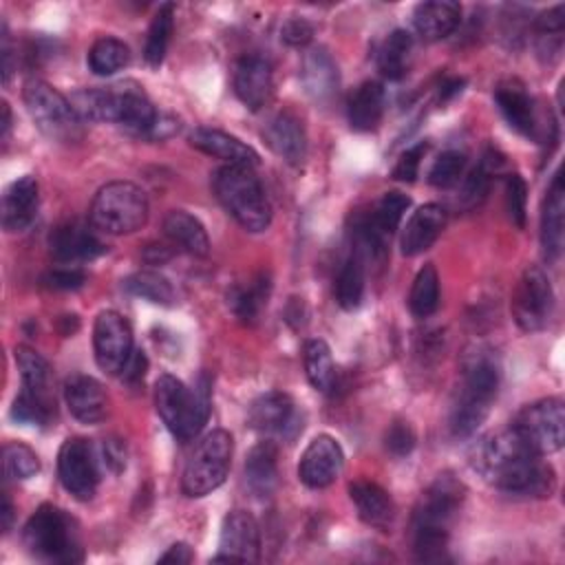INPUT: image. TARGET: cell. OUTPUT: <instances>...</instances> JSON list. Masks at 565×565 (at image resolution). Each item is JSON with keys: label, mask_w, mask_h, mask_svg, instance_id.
Masks as SVG:
<instances>
[{"label": "cell", "mask_w": 565, "mask_h": 565, "mask_svg": "<svg viewBox=\"0 0 565 565\" xmlns=\"http://www.w3.org/2000/svg\"><path fill=\"white\" fill-rule=\"evenodd\" d=\"M472 463L488 483L505 492L550 494L554 488L552 468L541 461L512 426L481 439Z\"/></svg>", "instance_id": "obj_1"}, {"label": "cell", "mask_w": 565, "mask_h": 565, "mask_svg": "<svg viewBox=\"0 0 565 565\" xmlns=\"http://www.w3.org/2000/svg\"><path fill=\"white\" fill-rule=\"evenodd\" d=\"M154 406L179 441H192L210 417V382L201 375L194 388H188L174 375L163 373L154 382Z\"/></svg>", "instance_id": "obj_2"}, {"label": "cell", "mask_w": 565, "mask_h": 565, "mask_svg": "<svg viewBox=\"0 0 565 565\" xmlns=\"http://www.w3.org/2000/svg\"><path fill=\"white\" fill-rule=\"evenodd\" d=\"M214 194L225 212L247 232H263L271 223V205L260 179L249 166H223L214 174Z\"/></svg>", "instance_id": "obj_3"}, {"label": "cell", "mask_w": 565, "mask_h": 565, "mask_svg": "<svg viewBox=\"0 0 565 565\" xmlns=\"http://www.w3.org/2000/svg\"><path fill=\"white\" fill-rule=\"evenodd\" d=\"M22 539L26 550L40 561L79 563L84 558L73 519L51 503L40 505L29 516L22 530Z\"/></svg>", "instance_id": "obj_4"}, {"label": "cell", "mask_w": 565, "mask_h": 565, "mask_svg": "<svg viewBox=\"0 0 565 565\" xmlns=\"http://www.w3.org/2000/svg\"><path fill=\"white\" fill-rule=\"evenodd\" d=\"M499 391V366L492 358L479 355L466 366L463 386L450 413V430L455 437H470L488 417Z\"/></svg>", "instance_id": "obj_5"}, {"label": "cell", "mask_w": 565, "mask_h": 565, "mask_svg": "<svg viewBox=\"0 0 565 565\" xmlns=\"http://www.w3.org/2000/svg\"><path fill=\"white\" fill-rule=\"evenodd\" d=\"M148 221V199L130 181H113L97 190L90 203V223L106 234H132Z\"/></svg>", "instance_id": "obj_6"}, {"label": "cell", "mask_w": 565, "mask_h": 565, "mask_svg": "<svg viewBox=\"0 0 565 565\" xmlns=\"http://www.w3.org/2000/svg\"><path fill=\"white\" fill-rule=\"evenodd\" d=\"M232 450H234V441L227 430L216 428L207 433L199 441V446L194 448V452L190 455L183 468V477H181L183 494L194 499L216 490L230 472Z\"/></svg>", "instance_id": "obj_7"}, {"label": "cell", "mask_w": 565, "mask_h": 565, "mask_svg": "<svg viewBox=\"0 0 565 565\" xmlns=\"http://www.w3.org/2000/svg\"><path fill=\"white\" fill-rule=\"evenodd\" d=\"M24 104L35 126L53 141H79L82 119L73 110L71 99L42 79H29L24 84Z\"/></svg>", "instance_id": "obj_8"}, {"label": "cell", "mask_w": 565, "mask_h": 565, "mask_svg": "<svg viewBox=\"0 0 565 565\" xmlns=\"http://www.w3.org/2000/svg\"><path fill=\"white\" fill-rule=\"evenodd\" d=\"M512 428L539 457L561 450L565 439L563 399L545 397L527 404L516 415Z\"/></svg>", "instance_id": "obj_9"}, {"label": "cell", "mask_w": 565, "mask_h": 565, "mask_svg": "<svg viewBox=\"0 0 565 565\" xmlns=\"http://www.w3.org/2000/svg\"><path fill=\"white\" fill-rule=\"evenodd\" d=\"M510 307L514 322L523 331L532 333L545 329L554 309V291L547 274L541 267L532 265L521 274Z\"/></svg>", "instance_id": "obj_10"}, {"label": "cell", "mask_w": 565, "mask_h": 565, "mask_svg": "<svg viewBox=\"0 0 565 565\" xmlns=\"http://www.w3.org/2000/svg\"><path fill=\"white\" fill-rule=\"evenodd\" d=\"M463 497L466 488L459 479H455L452 475H439L415 505L413 530L419 527L448 532L461 510Z\"/></svg>", "instance_id": "obj_11"}, {"label": "cell", "mask_w": 565, "mask_h": 565, "mask_svg": "<svg viewBox=\"0 0 565 565\" xmlns=\"http://www.w3.org/2000/svg\"><path fill=\"white\" fill-rule=\"evenodd\" d=\"M57 477L66 492H71L79 501L93 499L97 483H99V470L95 450L88 439L84 437H68L57 452Z\"/></svg>", "instance_id": "obj_12"}, {"label": "cell", "mask_w": 565, "mask_h": 565, "mask_svg": "<svg viewBox=\"0 0 565 565\" xmlns=\"http://www.w3.org/2000/svg\"><path fill=\"white\" fill-rule=\"evenodd\" d=\"M93 347L102 371L121 373L132 355V329L128 320L113 309L102 311L93 324Z\"/></svg>", "instance_id": "obj_13"}, {"label": "cell", "mask_w": 565, "mask_h": 565, "mask_svg": "<svg viewBox=\"0 0 565 565\" xmlns=\"http://www.w3.org/2000/svg\"><path fill=\"white\" fill-rule=\"evenodd\" d=\"M247 422L256 433L285 441H294L302 430V415L294 399L282 391H269L254 399L247 413Z\"/></svg>", "instance_id": "obj_14"}, {"label": "cell", "mask_w": 565, "mask_h": 565, "mask_svg": "<svg viewBox=\"0 0 565 565\" xmlns=\"http://www.w3.org/2000/svg\"><path fill=\"white\" fill-rule=\"evenodd\" d=\"M344 466V452L342 446L331 435H318L313 437L298 463V477L300 481L311 488L320 490L331 486Z\"/></svg>", "instance_id": "obj_15"}, {"label": "cell", "mask_w": 565, "mask_h": 565, "mask_svg": "<svg viewBox=\"0 0 565 565\" xmlns=\"http://www.w3.org/2000/svg\"><path fill=\"white\" fill-rule=\"evenodd\" d=\"M260 558V532L256 519L245 510H232L221 525L218 554L212 561H258Z\"/></svg>", "instance_id": "obj_16"}, {"label": "cell", "mask_w": 565, "mask_h": 565, "mask_svg": "<svg viewBox=\"0 0 565 565\" xmlns=\"http://www.w3.org/2000/svg\"><path fill=\"white\" fill-rule=\"evenodd\" d=\"M234 93L249 108L260 110L274 90V73L265 57L245 55L234 66Z\"/></svg>", "instance_id": "obj_17"}, {"label": "cell", "mask_w": 565, "mask_h": 565, "mask_svg": "<svg viewBox=\"0 0 565 565\" xmlns=\"http://www.w3.org/2000/svg\"><path fill=\"white\" fill-rule=\"evenodd\" d=\"M49 247L57 263L93 260L106 252V245L99 241V236L88 225L77 221L57 225L49 238Z\"/></svg>", "instance_id": "obj_18"}, {"label": "cell", "mask_w": 565, "mask_h": 565, "mask_svg": "<svg viewBox=\"0 0 565 565\" xmlns=\"http://www.w3.org/2000/svg\"><path fill=\"white\" fill-rule=\"evenodd\" d=\"M64 402L68 413L82 424H99L108 415V395L90 375H71L64 382Z\"/></svg>", "instance_id": "obj_19"}, {"label": "cell", "mask_w": 565, "mask_h": 565, "mask_svg": "<svg viewBox=\"0 0 565 565\" xmlns=\"http://www.w3.org/2000/svg\"><path fill=\"white\" fill-rule=\"evenodd\" d=\"M40 205V188L33 174H24L11 181L2 194V227L7 232L26 230L35 216Z\"/></svg>", "instance_id": "obj_20"}, {"label": "cell", "mask_w": 565, "mask_h": 565, "mask_svg": "<svg viewBox=\"0 0 565 565\" xmlns=\"http://www.w3.org/2000/svg\"><path fill=\"white\" fill-rule=\"evenodd\" d=\"M265 143L287 163L300 166L307 157V135L302 121L291 110L276 113L265 130H263Z\"/></svg>", "instance_id": "obj_21"}, {"label": "cell", "mask_w": 565, "mask_h": 565, "mask_svg": "<svg viewBox=\"0 0 565 565\" xmlns=\"http://www.w3.org/2000/svg\"><path fill=\"white\" fill-rule=\"evenodd\" d=\"M190 146L214 157V159H221L225 161V166H249L254 168L258 163V152L243 143L241 139H236L234 135H227L223 130H216V128H205V126H199L190 132Z\"/></svg>", "instance_id": "obj_22"}, {"label": "cell", "mask_w": 565, "mask_h": 565, "mask_svg": "<svg viewBox=\"0 0 565 565\" xmlns=\"http://www.w3.org/2000/svg\"><path fill=\"white\" fill-rule=\"evenodd\" d=\"M565 234V185L561 170L554 174L541 210V247L545 260L554 263L563 252Z\"/></svg>", "instance_id": "obj_23"}, {"label": "cell", "mask_w": 565, "mask_h": 565, "mask_svg": "<svg viewBox=\"0 0 565 565\" xmlns=\"http://www.w3.org/2000/svg\"><path fill=\"white\" fill-rule=\"evenodd\" d=\"M300 77L307 95L320 104L331 102L340 86L338 64L324 46H313L305 53Z\"/></svg>", "instance_id": "obj_24"}, {"label": "cell", "mask_w": 565, "mask_h": 565, "mask_svg": "<svg viewBox=\"0 0 565 565\" xmlns=\"http://www.w3.org/2000/svg\"><path fill=\"white\" fill-rule=\"evenodd\" d=\"M446 227V210L437 203H426L417 207L411 218L406 221V227L399 238V247L404 256H417L426 252L441 230Z\"/></svg>", "instance_id": "obj_25"}, {"label": "cell", "mask_w": 565, "mask_h": 565, "mask_svg": "<svg viewBox=\"0 0 565 565\" xmlns=\"http://www.w3.org/2000/svg\"><path fill=\"white\" fill-rule=\"evenodd\" d=\"M494 102L501 110V115L505 117V121L510 124V128H514L516 132L525 135V137H534L536 135V110H534V99L527 95V90L514 82H501L494 88Z\"/></svg>", "instance_id": "obj_26"}, {"label": "cell", "mask_w": 565, "mask_h": 565, "mask_svg": "<svg viewBox=\"0 0 565 565\" xmlns=\"http://www.w3.org/2000/svg\"><path fill=\"white\" fill-rule=\"evenodd\" d=\"M245 483L258 499L274 494L278 486V450L271 439L258 441L245 459Z\"/></svg>", "instance_id": "obj_27"}, {"label": "cell", "mask_w": 565, "mask_h": 565, "mask_svg": "<svg viewBox=\"0 0 565 565\" xmlns=\"http://www.w3.org/2000/svg\"><path fill=\"white\" fill-rule=\"evenodd\" d=\"M461 20V7L452 0H433L415 7L413 26L426 42H437L448 38Z\"/></svg>", "instance_id": "obj_28"}, {"label": "cell", "mask_w": 565, "mask_h": 565, "mask_svg": "<svg viewBox=\"0 0 565 565\" xmlns=\"http://www.w3.org/2000/svg\"><path fill=\"white\" fill-rule=\"evenodd\" d=\"M384 86L380 82H362L349 97L347 104V117L353 130L358 132H369L373 128H377V124L382 121L384 115Z\"/></svg>", "instance_id": "obj_29"}, {"label": "cell", "mask_w": 565, "mask_h": 565, "mask_svg": "<svg viewBox=\"0 0 565 565\" xmlns=\"http://www.w3.org/2000/svg\"><path fill=\"white\" fill-rule=\"evenodd\" d=\"M349 494H351V501L355 503V510H358V516L373 525V527H388L391 521H393V514H395V508H393V501L388 497V492L373 483V481H366V479H358L349 486Z\"/></svg>", "instance_id": "obj_30"}, {"label": "cell", "mask_w": 565, "mask_h": 565, "mask_svg": "<svg viewBox=\"0 0 565 565\" xmlns=\"http://www.w3.org/2000/svg\"><path fill=\"white\" fill-rule=\"evenodd\" d=\"M163 232L172 245L192 256L210 254V238L203 223L185 210H170L163 218Z\"/></svg>", "instance_id": "obj_31"}, {"label": "cell", "mask_w": 565, "mask_h": 565, "mask_svg": "<svg viewBox=\"0 0 565 565\" xmlns=\"http://www.w3.org/2000/svg\"><path fill=\"white\" fill-rule=\"evenodd\" d=\"M71 106L79 119L88 121H115L119 113V88H82L71 95Z\"/></svg>", "instance_id": "obj_32"}, {"label": "cell", "mask_w": 565, "mask_h": 565, "mask_svg": "<svg viewBox=\"0 0 565 565\" xmlns=\"http://www.w3.org/2000/svg\"><path fill=\"white\" fill-rule=\"evenodd\" d=\"M15 364L20 371L22 391L31 393L40 399L53 402V397H51V384H53L51 364L38 351H33L29 347H15Z\"/></svg>", "instance_id": "obj_33"}, {"label": "cell", "mask_w": 565, "mask_h": 565, "mask_svg": "<svg viewBox=\"0 0 565 565\" xmlns=\"http://www.w3.org/2000/svg\"><path fill=\"white\" fill-rule=\"evenodd\" d=\"M413 51V35L404 29H395L386 35L377 51V68L386 79L404 77Z\"/></svg>", "instance_id": "obj_34"}, {"label": "cell", "mask_w": 565, "mask_h": 565, "mask_svg": "<svg viewBox=\"0 0 565 565\" xmlns=\"http://www.w3.org/2000/svg\"><path fill=\"white\" fill-rule=\"evenodd\" d=\"M269 291H271V282H269L267 274H258L247 287H234L230 291V296H227L230 309L243 322H256L263 307L267 305Z\"/></svg>", "instance_id": "obj_35"}, {"label": "cell", "mask_w": 565, "mask_h": 565, "mask_svg": "<svg viewBox=\"0 0 565 565\" xmlns=\"http://www.w3.org/2000/svg\"><path fill=\"white\" fill-rule=\"evenodd\" d=\"M302 362H305V373L311 386L320 393H329L335 382V366H333L329 344L320 338L307 340L302 351Z\"/></svg>", "instance_id": "obj_36"}, {"label": "cell", "mask_w": 565, "mask_h": 565, "mask_svg": "<svg viewBox=\"0 0 565 565\" xmlns=\"http://www.w3.org/2000/svg\"><path fill=\"white\" fill-rule=\"evenodd\" d=\"M333 296H335V302L347 311H353L360 307L364 296V260L360 256L351 254L342 263L335 276Z\"/></svg>", "instance_id": "obj_37"}, {"label": "cell", "mask_w": 565, "mask_h": 565, "mask_svg": "<svg viewBox=\"0 0 565 565\" xmlns=\"http://www.w3.org/2000/svg\"><path fill=\"white\" fill-rule=\"evenodd\" d=\"M172 26H174V4L163 2L157 9V13H154V18L148 26L146 46H143V57L152 68H157L166 57V49H168V42H170V35H172Z\"/></svg>", "instance_id": "obj_38"}, {"label": "cell", "mask_w": 565, "mask_h": 565, "mask_svg": "<svg viewBox=\"0 0 565 565\" xmlns=\"http://www.w3.org/2000/svg\"><path fill=\"white\" fill-rule=\"evenodd\" d=\"M124 289L137 298H143L152 305H161V307H172L174 305V289L170 285V280L157 271L143 269V271H135L124 280Z\"/></svg>", "instance_id": "obj_39"}, {"label": "cell", "mask_w": 565, "mask_h": 565, "mask_svg": "<svg viewBox=\"0 0 565 565\" xmlns=\"http://www.w3.org/2000/svg\"><path fill=\"white\" fill-rule=\"evenodd\" d=\"M439 307V276L437 269L428 263L424 265L411 287L408 294V309L415 318H428Z\"/></svg>", "instance_id": "obj_40"}, {"label": "cell", "mask_w": 565, "mask_h": 565, "mask_svg": "<svg viewBox=\"0 0 565 565\" xmlns=\"http://www.w3.org/2000/svg\"><path fill=\"white\" fill-rule=\"evenodd\" d=\"M86 62L95 75H102V77L115 75L130 62V51L121 40L106 35L90 46Z\"/></svg>", "instance_id": "obj_41"}, {"label": "cell", "mask_w": 565, "mask_h": 565, "mask_svg": "<svg viewBox=\"0 0 565 565\" xmlns=\"http://www.w3.org/2000/svg\"><path fill=\"white\" fill-rule=\"evenodd\" d=\"M408 207H411V199L406 194L397 190L384 192L377 205L371 210V221L384 236L391 238V234L399 227Z\"/></svg>", "instance_id": "obj_42"}, {"label": "cell", "mask_w": 565, "mask_h": 565, "mask_svg": "<svg viewBox=\"0 0 565 565\" xmlns=\"http://www.w3.org/2000/svg\"><path fill=\"white\" fill-rule=\"evenodd\" d=\"M2 463H4V477L9 481H24L40 472V459L35 450L20 441H11L2 448Z\"/></svg>", "instance_id": "obj_43"}, {"label": "cell", "mask_w": 565, "mask_h": 565, "mask_svg": "<svg viewBox=\"0 0 565 565\" xmlns=\"http://www.w3.org/2000/svg\"><path fill=\"white\" fill-rule=\"evenodd\" d=\"M53 413H55V402L40 399L31 393H24V391H20V395L13 399V406H11V417L18 424H29V426L49 424Z\"/></svg>", "instance_id": "obj_44"}, {"label": "cell", "mask_w": 565, "mask_h": 565, "mask_svg": "<svg viewBox=\"0 0 565 565\" xmlns=\"http://www.w3.org/2000/svg\"><path fill=\"white\" fill-rule=\"evenodd\" d=\"M463 170H466V154L459 150H444L430 166L428 181L430 185L446 190L459 183Z\"/></svg>", "instance_id": "obj_45"}, {"label": "cell", "mask_w": 565, "mask_h": 565, "mask_svg": "<svg viewBox=\"0 0 565 565\" xmlns=\"http://www.w3.org/2000/svg\"><path fill=\"white\" fill-rule=\"evenodd\" d=\"M384 448L393 457H406L415 448V430L406 419H395L384 433Z\"/></svg>", "instance_id": "obj_46"}, {"label": "cell", "mask_w": 565, "mask_h": 565, "mask_svg": "<svg viewBox=\"0 0 565 565\" xmlns=\"http://www.w3.org/2000/svg\"><path fill=\"white\" fill-rule=\"evenodd\" d=\"M525 203H527V185L521 174H508L505 181V205L512 223L516 227L525 225Z\"/></svg>", "instance_id": "obj_47"}, {"label": "cell", "mask_w": 565, "mask_h": 565, "mask_svg": "<svg viewBox=\"0 0 565 565\" xmlns=\"http://www.w3.org/2000/svg\"><path fill=\"white\" fill-rule=\"evenodd\" d=\"M426 150H428V143H426V141H417V143H413L411 148H406V150L399 154L397 163L393 166V172H391L393 179L406 181V183L415 181Z\"/></svg>", "instance_id": "obj_48"}, {"label": "cell", "mask_w": 565, "mask_h": 565, "mask_svg": "<svg viewBox=\"0 0 565 565\" xmlns=\"http://www.w3.org/2000/svg\"><path fill=\"white\" fill-rule=\"evenodd\" d=\"M311 38H313V24L305 18L294 15L285 20L280 26V40L289 46H305L311 42Z\"/></svg>", "instance_id": "obj_49"}, {"label": "cell", "mask_w": 565, "mask_h": 565, "mask_svg": "<svg viewBox=\"0 0 565 565\" xmlns=\"http://www.w3.org/2000/svg\"><path fill=\"white\" fill-rule=\"evenodd\" d=\"M84 280H86V274H84L82 269H77V267H55V269L46 271L44 278H42V282H44L46 287H51V289H64V291H66V289H77V287H82Z\"/></svg>", "instance_id": "obj_50"}, {"label": "cell", "mask_w": 565, "mask_h": 565, "mask_svg": "<svg viewBox=\"0 0 565 565\" xmlns=\"http://www.w3.org/2000/svg\"><path fill=\"white\" fill-rule=\"evenodd\" d=\"M99 455H102V463L113 475H119L126 468V444L121 439H117V437L104 439L102 448H99Z\"/></svg>", "instance_id": "obj_51"}, {"label": "cell", "mask_w": 565, "mask_h": 565, "mask_svg": "<svg viewBox=\"0 0 565 565\" xmlns=\"http://www.w3.org/2000/svg\"><path fill=\"white\" fill-rule=\"evenodd\" d=\"M146 369H148V360L143 355V351H132L128 364L124 366V371L119 373L128 384H137L143 380L146 375Z\"/></svg>", "instance_id": "obj_52"}, {"label": "cell", "mask_w": 565, "mask_h": 565, "mask_svg": "<svg viewBox=\"0 0 565 565\" xmlns=\"http://www.w3.org/2000/svg\"><path fill=\"white\" fill-rule=\"evenodd\" d=\"M194 552L188 543H174L168 547V552L159 558V563H192Z\"/></svg>", "instance_id": "obj_53"}, {"label": "cell", "mask_w": 565, "mask_h": 565, "mask_svg": "<svg viewBox=\"0 0 565 565\" xmlns=\"http://www.w3.org/2000/svg\"><path fill=\"white\" fill-rule=\"evenodd\" d=\"M11 73H13V49H11L7 24H2V79H4V84H9Z\"/></svg>", "instance_id": "obj_54"}, {"label": "cell", "mask_w": 565, "mask_h": 565, "mask_svg": "<svg viewBox=\"0 0 565 565\" xmlns=\"http://www.w3.org/2000/svg\"><path fill=\"white\" fill-rule=\"evenodd\" d=\"M463 88V79L461 77H450L439 86V102H448L455 95H459Z\"/></svg>", "instance_id": "obj_55"}, {"label": "cell", "mask_w": 565, "mask_h": 565, "mask_svg": "<svg viewBox=\"0 0 565 565\" xmlns=\"http://www.w3.org/2000/svg\"><path fill=\"white\" fill-rule=\"evenodd\" d=\"M11 521H13V505H11L9 494L4 492V494H2V530H4V532H9Z\"/></svg>", "instance_id": "obj_56"}, {"label": "cell", "mask_w": 565, "mask_h": 565, "mask_svg": "<svg viewBox=\"0 0 565 565\" xmlns=\"http://www.w3.org/2000/svg\"><path fill=\"white\" fill-rule=\"evenodd\" d=\"M9 130H11V108L7 102H2V139L4 141L9 137Z\"/></svg>", "instance_id": "obj_57"}]
</instances>
